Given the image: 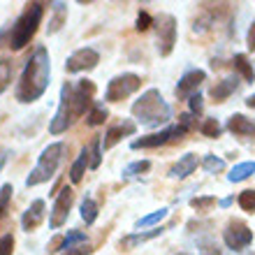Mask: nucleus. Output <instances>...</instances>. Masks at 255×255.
Wrapping results in <instances>:
<instances>
[{
  "label": "nucleus",
  "instance_id": "f257e3e1",
  "mask_svg": "<svg viewBox=\"0 0 255 255\" xmlns=\"http://www.w3.org/2000/svg\"><path fill=\"white\" fill-rule=\"evenodd\" d=\"M93 95H95V84L91 79H81L77 84L65 81L61 88V102L56 109V116L49 123V132L61 134L67 128H72V123L77 119L93 109Z\"/></svg>",
  "mask_w": 255,
  "mask_h": 255
},
{
  "label": "nucleus",
  "instance_id": "f03ea898",
  "mask_svg": "<svg viewBox=\"0 0 255 255\" xmlns=\"http://www.w3.org/2000/svg\"><path fill=\"white\" fill-rule=\"evenodd\" d=\"M49 77H51V58H49V51L44 47H37L33 51V56L28 58L23 72H21V79L16 84V102L21 105H30V102L40 100L44 91L49 88Z\"/></svg>",
  "mask_w": 255,
  "mask_h": 255
},
{
  "label": "nucleus",
  "instance_id": "7ed1b4c3",
  "mask_svg": "<svg viewBox=\"0 0 255 255\" xmlns=\"http://www.w3.org/2000/svg\"><path fill=\"white\" fill-rule=\"evenodd\" d=\"M42 16H44V2H28L7 35V47L12 51H21L26 44H30L42 23Z\"/></svg>",
  "mask_w": 255,
  "mask_h": 255
},
{
  "label": "nucleus",
  "instance_id": "20e7f679",
  "mask_svg": "<svg viewBox=\"0 0 255 255\" xmlns=\"http://www.w3.org/2000/svg\"><path fill=\"white\" fill-rule=\"evenodd\" d=\"M132 116L141 126H160V123L169 121L172 109L165 100L158 88H148L141 93V98L132 105Z\"/></svg>",
  "mask_w": 255,
  "mask_h": 255
},
{
  "label": "nucleus",
  "instance_id": "39448f33",
  "mask_svg": "<svg viewBox=\"0 0 255 255\" xmlns=\"http://www.w3.org/2000/svg\"><path fill=\"white\" fill-rule=\"evenodd\" d=\"M65 141H54V144H49L44 151L40 153V160L30 169V174L26 176V186L28 188H35V186H40V183H47L51 176L58 172L61 167L63 158H65Z\"/></svg>",
  "mask_w": 255,
  "mask_h": 255
},
{
  "label": "nucleus",
  "instance_id": "423d86ee",
  "mask_svg": "<svg viewBox=\"0 0 255 255\" xmlns=\"http://www.w3.org/2000/svg\"><path fill=\"white\" fill-rule=\"evenodd\" d=\"M141 88V79L132 72H123L116 74L114 79L107 84V91H105V100L107 102H121L126 98H130L132 93H137Z\"/></svg>",
  "mask_w": 255,
  "mask_h": 255
},
{
  "label": "nucleus",
  "instance_id": "0eeeda50",
  "mask_svg": "<svg viewBox=\"0 0 255 255\" xmlns=\"http://www.w3.org/2000/svg\"><path fill=\"white\" fill-rule=\"evenodd\" d=\"M223 242L230 251H244L249 249L251 242H253V230L246 225L244 221H230L223 230Z\"/></svg>",
  "mask_w": 255,
  "mask_h": 255
},
{
  "label": "nucleus",
  "instance_id": "6e6552de",
  "mask_svg": "<svg viewBox=\"0 0 255 255\" xmlns=\"http://www.w3.org/2000/svg\"><path fill=\"white\" fill-rule=\"evenodd\" d=\"M186 132V128L183 126H167L165 130H160V132H153V134H146V137H139V139H132V144L130 146L132 148H158V146H165V144H169V141L174 139H181Z\"/></svg>",
  "mask_w": 255,
  "mask_h": 255
},
{
  "label": "nucleus",
  "instance_id": "1a4fd4ad",
  "mask_svg": "<svg viewBox=\"0 0 255 255\" xmlns=\"http://www.w3.org/2000/svg\"><path fill=\"white\" fill-rule=\"evenodd\" d=\"M153 23L158 28V51L160 56H169L176 44V19L172 14H160Z\"/></svg>",
  "mask_w": 255,
  "mask_h": 255
},
{
  "label": "nucleus",
  "instance_id": "9d476101",
  "mask_svg": "<svg viewBox=\"0 0 255 255\" xmlns=\"http://www.w3.org/2000/svg\"><path fill=\"white\" fill-rule=\"evenodd\" d=\"M98 63H100V54H98L93 47H81V49H77L74 54L67 56L65 72H70V74L88 72V70H95Z\"/></svg>",
  "mask_w": 255,
  "mask_h": 255
},
{
  "label": "nucleus",
  "instance_id": "9b49d317",
  "mask_svg": "<svg viewBox=\"0 0 255 255\" xmlns=\"http://www.w3.org/2000/svg\"><path fill=\"white\" fill-rule=\"evenodd\" d=\"M72 204H74V190L70 188V186H65L63 190H58L56 202H54V209H51V216H49V228L58 230L61 225H65Z\"/></svg>",
  "mask_w": 255,
  "mask_h": 255
},
{
  "label": "nucleus",
  "instance_id": "f8f14e48",
  "mask_svg": "<svg viewBox=\"0 0 255 255\" xmlns=\"http://www.w3.org/2000/svg\"><path fill=\"white\" fill-rule=\"evenodd\" d=\"M44 216H47V204H44V200L30 202V207L21 216V228L26 230V232H35V230L44 223Z\"/></svg>",
  "mask_w": 255,
  "mask_h": 255
},
{
  "label": "nucleus",
  "instance_id": "ddd939ff",
  "mask_svg": "<svg viewBox=\"0 0 255 255\" xmlns=\"http://www.w3.org/2000/svg\"><path fill=\"white\" fill-rule=\"evenodd\" d=\"M134 132H137V126H134L132 121L116 123V126H112L107 132L102 134V148H105V151H109V148L116 146V144H119L123 137H132Z\"/></svg>",
  "mask_w": 255,
  "mask_h": 255
},
{
  "label": "nucleus",
  "instance_id": "4468645a",
  "mask_svg": "<svg viewBox=\"0 0 255 255\" xmlns=\"http://www.w3.org/2000/svg\"><path fill=\"white\" fill-rule=\"evenodd\" d=\"M204 79H207L204 70H190V72H186L179 79V84H176V98H190V95H195Z\"/></svg>",
  "mask_w": 255,
  "mask_h": 255
},
{
  "label": "nucleus",
  "instance_id": "2eb2a0df",
  "mask_svg": "<svg viewBox=\"0 0 255 255\" xmlns=\"http://www.w3.org/2000/svg\"><path fill=\"white\" fill-rule=\"evenodd\" d=\"M228 130L235 137H242V139H255V123L251 119H246L244 114H232L228 121Z\"/></svg>",
  "mask_w": 255,
  "mask_h": 255
},
{
  "label": "nucleus",
  "instance_id": "dca6fc26",
  "mask_svg": "<svg viewBox=\"0 0 255 255\" xmlns=\"http://www.w3.org/2000/svg\"><path fill=\"white\" fill-rule=\"evenodd\" d=\"M160 235H162V228H153V230H146V232H134V235L121 237L119 246H121V251H132V249H137L139 244H146Z\"/></svg>",
  "mask_w": 255,
  "mask_h": 255
},
{
  "label": "nucleus",
  "instance_id": "f3484780",
  "mask_svg": "<svg viewBox=\"0 0 255 255\" xmlns=\"http://www.w3.org/2000/svg\"><path fill=\"white\" fill-rule=\"evenodd\" d=\"M237 88H239V79H237V77H225V79L216 81L214 86H211L209 95H211L216 102H225Z\"/></svg>",
  "mask_w": 255,
  "mask_h": 255
},
{
  "label": "nucleus",
  "instance_id": "a211bd4d",
  "mask_svg": "<svg viewBox=\"0 0 255 255\" xmlns=\"http://www.w3.org/2000/svg\"><path fill=\"white\" fill-rule=\"evenodd\" d=\"M197 169V155L195 153H186L179 158V162H174L172 165V169H169V176L172 179H186V176H190Z\"/></svg>",
  "mask_w": 255,
  "mask_h": 255
},
{
  "label": "nucleus",
  "instance_id": "6ab92c4d",
  "mask_svg": "<svg viewBox=\"0 0 255 255\" xmlns=\"http://www.w3.org/2000/svg\"><path fill=\"white\" fill-rule=\"evenodd\" d=\"M88 165H91V153H88V146H84L79 158H77V160L72 162V167H70V181L79 183L81 179H84V172H86Z\"/></svg>",
  "mask_w": 255,
  "mask_h": 255
},
{
  "label": "nucleus",
  "instance_id": "aec40b11",
  "mask_svg": "<svg viewBox=\"0 0 255 255\" xmlns=\"http://www.w3.org/2000/svg\"><path fill=\"white\" fill-rule=\"evenodd\" d=\"M255 174V162H239L235 167L230 169L228 174V181L230 183H239V181H246L249 176Z\"/></svg>",
  "mask_w": 255,
  "mask_h": 255
},
{
  "label": "nucleus",
  "instance_id": "412c9836",
  "mask_svg": "<svg viewBox=\"0 0 255 255\" xmlns=\"http://www.w3.org/2000/svg\"><path fill=\"white\" fill-rule=\"evenodd\" d=\"M79 216L86 225H93V223L98 221V202H95L93 197H84L79 204Z\"/></svg>",
  "mask_w": 255,
  "mask_h": 255
},
{
  "label": "nucleus",
  "instance_id": "4be33fe9",
  "mask_svg": "<svg viewBox=\"0 0 255 255\" xmlns=\"http://www.w3.org/2000/svg\"><path fill=\"white\" fill-rule=\"evenodd\" d=\"M232 65H235V72L242 74L244 81H253L255 79V72H253V65H251V61L246 58L244 54H237L235 58H232Z\"/></svg>",
  "mask_w": 255,
  "mask_h": 255
},
{
  "label": "nucleus",
  "instance_id": "5701e85b",
  "mask_svg": "<svg viewBox=\"0 0 255 255\" xmlns=\"http://www.w3.org/2000/svg\"><path fill=\"white\" fill-rule=\"evenodd\" d=\"M12 183H5V186H0V225L5 223V218L9 216V204H12Z\"/></svg>",
  "mask_w": 255,
  "mask_h": 255
},
{
  "label": "nucleus",
  "instance_id": "b1692460",
  "mask_svg": "<svg viewBox=\"0 0 255 255\" xmlns=\"http://www.w3.org/2000/svg\"><path fill=\"white\" fill-rule=\"evenodd\" d=\"M107 119H109V112H107V107H105V105H93V109L86 114V123L91 128L102 126Z\"/></svg>",
  "mask_w": 255,
  "mask_h": 255
},
{
  "label": "nucleus",
  "instance_id": "393cba45",
  "mask_svg": "<svg viewBox=\"0 0 255 255\" xmlns=\"http://www.w3.org/2000/svg\"><path fill=\"white\" fill-rule=\"evenodd\" d=\"M86 235L81 232V230H70L67 235H63V244H61V251L65 253V251L74 249V246H79V244H86Z\"/></svg>",
  "mask_w": 255,
  "mask_h": 255
},
{
  "label": "nucleus",
  "instance_id": "a878e982",
  "mask_svg": "<svg viewBox=\"0 0 255 255\" xmlns=\"http://www.w3.org/2000/svg\"><path fill=\"white\" fill-rule=\"evenodd\" d=\"M88 153H91V169H98L102 162V137H93V141L88 144Z\"/></svg>",
  "mask_w": 255,
  "mask_h": 255
},
{
  "label": "nucleus",
  "instance_id": "bb28decb",
  "mask_svg": "<svg viewBox=\"0 0 255 255\" xmlns=\"http://www.w3.org/2000/svg\"><path fill=\"white\" fill-rule=\"evenodd\" d=\"M167 214H169L167 207L158 209V211H153V214H148V216H144V218H139V221H137V228H148V225H155V223L165 221V218H167Z\"/></svg>",
  "mask_w": 255,
  "mask_h": 255
},
{
  "label": "nucleus",
  "instance_id": "cd10ccee",
  "mask_svg": "<svg viewBox=\"0 0 255 255\" xmlns=\"http://www.w3.org/2000/svg\"><path fill=\"white\" fill-rule=\"evenodd\" d=\"M148 169H151V160H137V162H130L126 169H123V176L130 179V176H141L146 174Z\"/></svg>",
  "mask_w": 255,
  "mask_h": 255
},
{
  "label": "nucleus",
  "instance_id": "c85d7f7f",
  "mask_svg": "<svg viewBox=\"0 0 255 255\" xmlns=\"http://www.w3.org/2000/svg\"><path fill=\"white\" fill-rule=\"evenodd\" d=\"M202 167H204V172H209V174H218V172H223V169H225V160L209 153V155H204Z\"/></svg>",
  "mask_w": 255,
  "mask_h": 255
},
{
  "label": "nucleus",
  "instance_id": "c756f323",
  "mask_svg": "<svg viewBox=\"0 0 255 255\" xmlns=\"http://www.w3.org/2000/svg\"><path fill=\"white\" fill-rule=\"evenodd\" d=\"M12 74H14V65L9 61H0V95L7 91L9 81H12Z\"/></svg>",
  "mask_w": 255,
  "mask_h": 255
},
{
  "label": "nucleus",
  "instance_id": "7c9ffc66",
  "mask_svg": "<svg viewBox=\"0 0 255 255\" xmlns=\"http://www.w3.org/2000/svg\"><path fill=\"white\" fill-rule=\"evenodd\" d=\"M237 202H239V207H242L246 214H255V188H253V190H244V193H239Z\"/></svg>",
  "mask_w": 255,
  "mask_h": 255
},
{
  "label": "nucleus",
  "instance_id": "2f4dec72",
  "mask_svg": "<svg viewBox=\"0 0 255 255\" xmlns=\"http://www.w3.org/2000/svg\"><path fill=\"white\" fill-rule=\"evenodd\" d=\"M221 123L216 121V119H207V121L200 126V132L204 134V137H211V139H216V137H221Z\"/></svg>",
  "mask_w": 255,
  "mask_h": 255
},
{
  "label": "nucleus",
  "instance_id": "473e14b6",
  "mask_svg": "<svg viewBox=\"0 0 255 255\" xmlns=\"http://www.w3.org/2000/svg\"><path fill=\"white\" fill-rule=\"evenodd\" d=\"M54 9H56V16L51 19V23H49V33H56V30H61L63 21H65V5H63V2H56Z\"/></svg>",
  "mask_w": 255,
  "mask_h": 255
},
{
  "label": "nucleus",
  "instance_id": "72a5a7b5",
  "mask_svg": "<svg viewBox=\"0 0 255 255\" xmlns=\"http://www.w3.org/2000/svg\"><path fill=\"white\" fill-rule=\"evenodd\" d=\"M214 204H216L214 195H207V197H193V200H190V207L197 209V211H207V209H211Z\"/></svg>",
  "mask_w": 255,
  "mask_h": 255
},
{
  "label": "nucleus",
  "instance_id": "f704fd0d",
  "mask_svg": "<svg viewBox=\"0 0 255 255\" xmlns=\"http://www.w3.org/2000/svg\"><path fill=\"white\" fill-rule=\"evenodd\" d=\"M0 255H14V235L7 232V235L0 237Z\"/></svg>",
  "mask_w": 255,
  "mask_h": 255
},
{
  "label": "nucleus",
  "instance_id": "c9c22d12",
  "mask_svg": "<svg viewBox=\"0 0 255 255\" xmlns=\"http://www.w3.org/2000/svg\"><path fill=\"white\" fill-rule=\"evenodd\" d=\"M151 26H153V19H151V14H148V12H139V14H137V23H134V28H137L139 33L148 30Z\"/></svg>",
  "mask_w": 255,
  "mask_h": 255
},
{
  "label": "nucleus",
  "instance_id": "e433bc0d",
  "mask_svg": "<svg viewBox=\"0 0 255 255\" xmlns=\"http://www.w3.org/2000/svg\"><path fill=\"white\" fill-rule=\"evenodd\" d=\"M179 126L186 128V132H190V130H195L197 128V119H195V114H181L179 116Z\"/></svg>",
  "mask_w": 255,
  "mask_h": 255
},
{
  "label": "nucleus",
  "instance_id": "4c0bfd02",
  "mask_svg": "<svg viewBox=\"0 0 255 255\" xmlns=\"http://www.w3.org/2000/svg\"><path fill=\"white\" fill-rule=\"evenodd\" d=\"M93 253V246L91 244H79V246H74V249H70V251H65L63 255H91Z\"/></svg>",
  "mask_w": 255,
  "mask_h": 255
},
{
  "label": "nucleus",
  "instance_id": "58836bf2",
  "mask_svg": "<svg viewBox=\"0 0 255 255\" xmlns=\"http://www.w3.org/2000/svg\"><path fill=\"white\" fill-rule=\"evenodd\" d=\"M200 255H223V251L218 249L214 242H204L200 246Z\"/></svg>",
  "mask_w": 255,
  "mask_h": 255
},
{
  "label": "nucleus",
  "instance_id": "ea45409f",
  "mask_svg": "<svg viewBox=\"0 0 255 255\" xmlns=\"http://www.w3.org/2000/svg\"><path fill=\"white\" fill-rule=\"evenodd\" d=\"M188 107H190V114H200L202 112V95L195 93L188 98Z\"/></svg>",
  "mask_w": 255,
  "mask_h": 255
},
{
  "label": "nucleus",
  "instance_id": "a19ab883",
  "mask_svg": "<svg viewBox=\"0 0 255 255\" xmlns=\"http://www.w3.org/2000/svg\"><path fill=\"white\" fill-rule=\"evenodd\" d=\"M246 44H249L251 51L255 49V21L251 23V28H249V35H246Z\"/></svg>",
  "mask_w": 255,
  "mask_h": 255
},
{
  "label": "nucleus",
  "instance_id": "79ce46f5",
  "mask_svg": "<svg viewBox=\"0 0 255 255\" xmlns=\"http://www.w3.org/2000/svg\"><path fill=\"white\" fill-rule=\"evenodd\" d=\"M61 244H63V237L58 235V237H54V239H51V244H49V253H58V251H61Z\"/></svg>",
  "mask_w": 255,
  "mask_h": 255
},
{
  "label": "nucleus",
  "instance_id": "37998d69",
  "mask_svg": "<svg viewBox=\"0 0 255 255\" xmlns=\"http://www.w3.org/2000/svg\"><path fill=\"white\" fill-rule=\"evenodd\" d=\"M7 155H9L7 153V148H0V169H2V165L7 162Z\"/></svg>",
  "mask_w": 255,
  "mask_h": 255
},
{
  "label": "nucleus",
  "instance_id": "c03bdc74",
  "mask_svg": "<svg viewBox=\"0 0 255 255\" xmlns=\"http://www.w3.org/2000/svg\"><path fill=\"white\" fill-rule=\"evenodd\" d=\"M246 107L255 109V95H251V98H246Z\"/></svg>",
  "mask_w": 255,
  "mask_h": 255
}]
</instances>
